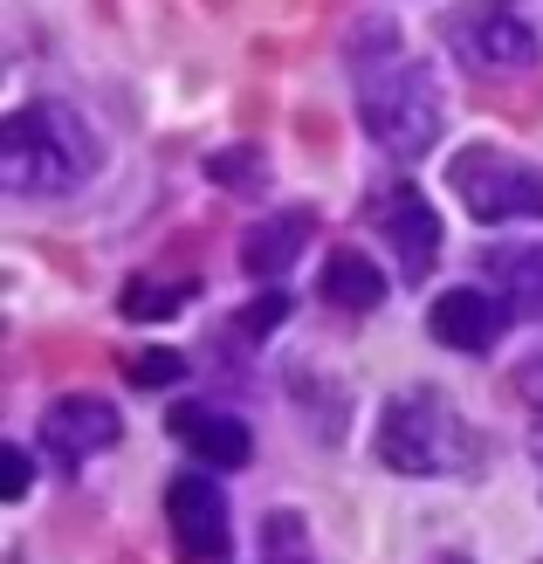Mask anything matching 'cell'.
I'll use <instances>...</instances> for the list:
<instances>
[{
	"label": "cell",
	"instance_id": "e0dca14e",
	"mask_svg": "<svg viewBox=\"0 0 543 564\" xmlns=\"http://www.w3.org/2000/svg\"><path fill=\"white\" fill-rule=\"evenodd\" d=\"M282 317H290V296H282V290H269V296H254V303H248L241 330H248V337H269V330H275Z\"/></svg>",
	"mask_w": 543,
	"mask_h": 564
},
{
	"label": "cell",
	"instance_id": "8992f818",
	"mask_svg": "<svg viewBox=\"0 0 543 564\" xmlns=\"http://www.w3.org/2000/svg\"><path fill=\"white\" fill-rule=\"evenodd\" d=\"M365 220L379 228L385 241H392V256H399V275L406 282H426L434 275V262H441V214L426 207V193L420 186H406V180H392V186H379L365 200Z\"/></svg>",
	"mask_w": 543,
	"mask_h": 564
},
{
	"label": "cell",
	"instance_id": "6da1fadb",
	"mask_svg": "<svg viewBox=\"0 0 543 564\" xmlns=\"http://www.w3.org/2000/svg\"><path fill=\"white\" fill-rule=\"evenodd\" d=\"M97 165L104 145L69 104H21L0 124V180L14 193H76Z\"/></svg>",
	"mask_w": 543,
	"mask_h": 564
},
{
	"label": "cell",
	"instance_id": "9a60e30c",
	"mask_svg": "<svg viewBox=\"0 0 543 564\" xmlns=\"http://www.w3.org/2000/svg\"><path fill=\"white\" fill-rule=\"evenodd\" d=\"M124 372H131V386H173V379H186V358L180 351H138V358H124Z\"/></svg>",
	"mask_w": 543,
	"mask_h": 564
},
{
	"label": "cell",
	"instance_id": "ba28073f",
	"mask_svg": "<svg viewBox=\"0 0 543 564\" xmlns=\"http://www.w3.org/2000/svg\"><path fill=\"white\" fill-rule=\"evenodd\" d=\"M502 324H509L502 296L475 290V282H461V290H441L434 310H426V330H434L447 351H489L496 337H502Z\"/></svg>",
	"mask_w": 543,
	"mask_h": 564
},
{
	"label": "cell",
	"instance_id": "5b68a950",
	"mask_svg": "<svg viewBox=\"0 0 543 564\" xmlns=\"http://www.w3.org/2000/svg\"><path fill=\"white\" fill-rule=\"evenodd\" d=\"M447 48L461 55L468 69L481 76H517V69H536L543 63V42L523 14L496 8V0H468V8L447 14Z\"/></svg>",
	"mask_w": 543,
	"mask_h": 564
},
{
	"label": "cell",
	"instance_id": "ac0fdd59",
	"mask_svg": "<svg viewBox=\"0 0 543 564\" xmlns=\"http://www.w3.org/2000/svg\"><path fill=\"white\" fill-rule=\"evenodd\" d=\"M0 496H28V455L21 447H0Z\"/></svg>",
	"mask_w": 543,
	"mask_h": 564
},
{
	"label": "cell",
	"instance_id": "7c38bea8",
	"mask_svg": "<svg viewBox=\"0 0 543 564\" xmlns=\"http://www.w3.org/2000/svg\"><path fill=\"white\" fill-rule=\"evenodd\" d=\"M317 290H324V303H337V310H371V303H385V275L371 269L365 248H330Z\"/></svg>",
	"mask_w": 543,
	"mask_h": 564
},
{
	"label": "cell",
	"instance_id": "8fae6325",
	"mask_svg": "<svg viewBox=\"0 0 543 564\" xmlns=\"http://www.w3.org/2000/svg\"><path fill=\"white\" fill-rule=\"evenodd\" d=\"M309 220L303 207H290V214H275V220H254L248 228V241H241V269L254 275V282H275L282 269H290L296 256H303V241H309Z\"/></svg>",
	"mask_w": 543,
	"mask_h": 564
},
{
	"label": "cell",
	"instance_id": "d6986e66",
	"mask_svg": "<svg viewBox=\"0 0 543 564\" xmlns=\"http://www.w3.org/2000/svg\"><path fill=\"white\" fill-rule=\"evenodd\" d=\"M517 400H523L530 413H543V358H530L523 372H517Z\"/></svg>",
	"mask_w": 543,
	"mask_h": 564
},
{
	"label": "cell",
	"instance_id": "52a82bcc",
	"mask_svg": "<svg viewBox=\"0 0 543 564\" xmlns=\"http://www.w3.org/2000/svg\"><path fill=\"white\" fill-rule=\"evenodd\" d=\"M165 517H173V538L193 564H207L227 551V502L207 475H180L173 489H165Z\"/></svg>",
	"mask_w": 543,
	"mask_h": 564
},
{
	"label": "cell",
	"instance_id": "2e32d148",
	"mask_svg": "<svg viewBox=\"0 0 543 564\" xmlns=\"http://www.w3.org/2000/svg\"><path fill=\"white\" fill-rule=\"evenodd\" d=\"M207 173H214L220 186L248 193V186H254V173H262V159H254V152H214V159H207Z\"/></svg>",
	"mask_w": 543,
	"mask_h": 564
},
{
	"label": "cell",
	"instance_id": "30bf717a",
	"mask_svg": "<svg viewBox=\"0 0 543 564\" xmlns=\"http://www.w3.org/2000/svg\"><path fill=\"white\" fill-rule=\"evenodd\" d=\"M165 427H173V441L186 447L193 462H214V468H241L254 455V441L235 413H220V406H173L165 413Z\"/></svg>",
	"mask_w": 543,
	"mask_h": 564
},
{
	"label": "cell",
	"instance_id": "7a4b0ae2",
	"mask_svg": "<svg viewBox=\"0 0 543 564\" xmlns=\"http://www.w3.org/2000/svg\"><path fill=\"white\" fill-rule=\"evenodd\" d=\"M358 118L371 131V145L385 159H426L441 138V83L413 55H392V63H371L358 76Z\"/></svg>",
	"mask_w": 543,
	"mask_h": 564
},
{
	"label": "cell",
	"instance_id": "4fadbf2b",
	"mask_svg": "<svg viewBox=\"0 0 543 564\" xmlns=\"http://www.w3.org/2000/svg\"><path fill=\"white\" fill-rule=\"evenodd\" d=\"M262 564H317V551H309V530L296 510H275L262 523Z\"/></svg>",
	"mask_w": 543,
	"mask_h": 564
},
{
	"label": "cell",
	"instance_id": "ffe728a7",
	"mask_svg": "<svg viewBox=\"0 0 543 564\" xmlns=\"http://www.w3.org/2000/svg\"><path fill=\"white\" fill-rule=\"evenodd\" d=\"M434 564H468V557H434Z\"/></svg>",
	"mask_w": 543,
	"mask_h": 564
},
{
	"label": "cell",
	"instance_id": "5bb4252c",
	"mask_svg": "<svg viewBox=\"0 0 543 564\" xmlns=\"http://www.w3.org/2000/svg\"><path fill=\"white\" fill-rule=\"evenodd\" d=\"M180 303H186V282H145V275H138L131 290H124V317L159 324V317H173Z\"/></svg>",
	"mask_w": 543,
	"mask_h": 564
},
{
	"label": "cell",
	"instance_id": "9c48e42d",
	"mask_svg": "<svg viewBox=\"0 0 543 564\" xmlns=\"http://www.w3.org/2000/svg\"><path fill=\"white\" fill-rule=\"evenodd\" d=\"M124 420L110 400H90V392H69V400H55L42 413V441L55 447L63 462H83V455H104V447H118Z\"/></svg>",
	"mask_w": 543,
	"mask_h": 564
},
{
	"label": "cell",
	"instance_id": "3957f363",
	"mask_svg": "<svg viewBox=\"0 0 543 564\" xmlns=\"http://www.w3.org/2000/svg\"><path fill=\"white\" fill-rule=\"evenodd\" d=\"M481 441L441 392H399L379 413V462L392 475H468Z\"/></svg>",
	"mask_w": 543,
	"mask_h": 564
},
{
	"label": "cell",
	"instance_id": "277c9868",
	"mask_svg": "<svg viewBox=\"0 0 543 564\" xmlns=\"http://www.w3.org/2000/svg\"><path fill=\"white\" fill-rule=\"evenodd\" d=\"M447 186L489 228H502V220H543V165L502 152V145H461L447 159Z\"/></svg>",
	"mask_w": 543,
	"mask_h": 564
}]
</instances>
